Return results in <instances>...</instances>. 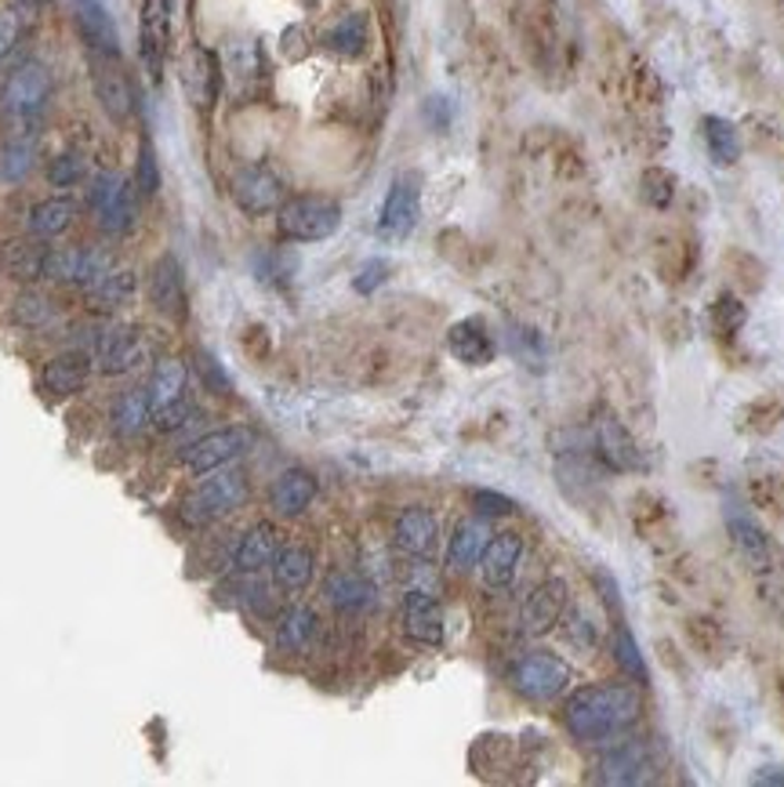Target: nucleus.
Returning a JSON list of instances; mask_svg holds the SVG:
<instances>
[{"instance_id":"f257e3e1","label":"nucleus","mask_w":784,"mask_h":787,"mask_svg":"<svg viewBox=\"0 0 784 787\" xmlns=\"http://www.w3.org/2000/svg\"><path fill=\"white\" fill-rule=\"evenodd\" d=\"M643 715V697L636 686L628 683H603L585 686L570 694L567 708H563V723H567L570 737L582 744H603L622 737Z\"/></svg>"},{"instance_id":"f03ea898","label":"nucleus","mask_w":784,"mask_h":787,"mask_svg":"<svg viewBox=\"0 0 784 787\" xmlns=\"http://www.w3.org/2000/svg\"><path fill=\"white\" fill-rule=\"evenodd\" d=\"M51 102V73L40 62H22L0 88V109H4L8 138H37V123L44 106Z\"/></svg>"},{"instance_id":"7ed1b4c3","label":"nucleus","mask_w":784,"mask_h":787,"mask_svg":"<svg viewBox=\"0 0 784 787\" xmlns=\"http://www.w3.org/2000/svg\"><path fill=\"white\" fill-rule=\"evenodd\" d=\"M244 501H247V476L226 465L218 472H208V479L186 497L182 519L189 527H208V522H218L237 512V508H244Z\"/></svg>"},{"instance_id":"20e7f679","label":"nucleus","mask_w":784,"mask_h":787,"mask_svg":"<svg viewBox=\"0 0 784 787\" xmlns=\"http://www.w3.org/2000/svg\"><path fill=\"white\" fill-rule=\"evenodd\" d=\"M277 226H280V237L291 243H320L338 232L341 207L331 197H295L280 203Z\"/></svg>"},{"instance_id":"39448f33","label":"nucleus","mask_w":784,"mask_h":787,"mask_svg":"<svg viewBox=\"0 0 784 787\" xmlns=\"http://www.w3.org/2000/svg\"><path fill=\"white\" fill-rule=\"evenodd\" d=\"M251 444H255L251 428H240V425L215 428V432H204L178 450V465L189 468L192 476H208V472H218V468L244 458V454L251 450Z\"/></svg>"},{"instance_id":"423d86ee","label":"nucleus","mask_w":784,"mask_h":787,"mask_svg":"<svg viewBox=\"0 0 784 787\" xmlns=\"http://www.w3.org/2000/svg\"><path fill=\"white\" fill-rule=\"evenodd\" d=\"M88 203L109 237H123V232H131L135 215H139V189H135V182H128L123 175L106 171L91 182Z\"/></svg>"},{"instance_id":"0eeeda50","label":"nucleus","mask_w":784,"mask_h":787,"mask_svg":"<svg viewBox=\"0 0 784 787\" xmlns=\"http://www.w3.org/2000/svg\"><path fill=\"white\" fill-rule=\"evenodd\" d=\"M508 683H513V689L519 697L545 704V700H556V697L567 694L570 668H567V660L563 657L538 650V654H527V657L516 660L513 671H508Z\"/></svg>"},{"instance_id":"6e6552de","label":"nucleus","mask_w":784,"mask_h":787,"mask_svg":"<svg viewBox=\"0 0 784 787\" xmlns=\"http://www.w3.org/2000/svg\"><path fill=\"white\" fill-rule=\"evenodd\" d=\"M109 269H113V261L102 247H48L44 258V280L85 287V291H91Z\"/></svg>"},{"instance_id":"1a4fd4ad","label":"nucleus","mask_w":784,"mask_h":787,"mask_svg":"<svg viewBox=\"0 0 784 787\" xmlns=\"http://www.w3.org/2000/svg\"><path fill=\"white\" fill-rule=\"evenodd\" d=\"M421 215V182L418 175H400L385 192L381 215H378V237L381 240H407L418 226Z\"/></svg>"},{"instance_id":"9d476101","label":"nucleus","mask_w":784,"mask_h":787,"mask_svg":"<svg viewBox=\"0 0 784 787\" xmlns=\"http://www.w3.org/2000/svg\"><path fill=\"white\" fill-rule=\"evenodd\" d=\"M95 360H99V370L106 378H120L139 370L149 360V345L131 327H109L99 335V345H95Z\"/></svg>"},{"instance_id":"9b49d317","label":"nucleus","mask_w":784,"mask_h":787,"mask_svg":"<svg viewBox=\"0 0 784 787\" xmlns=\"http://www.w3.org/2000/svg\"><path fill=\"white\" fill-rule=\"evenodd\" d=\"M232 200H237L244 215H269V211H280L284 186L269 168L251 163V168L237 171V178H232Z\"/></svg>"},{"instance_id":"f8f14e48","label":"nucleus","mask_w":784,"mask_h":787,"mask_svg":"<svg viewBox=\"0 0 784 787\" xmlns=\"http://www.w3.org/2000/svg\"><path fill=\"white\" fill-rule=\"evenodd\" d=\"M567 596H570V588L563 577H548V581H542L527 596V602H523V614H519L523 631L527 635L553 631L563 620V610H567Z\"/></svg>"},{"instance_id":"ddd939ff","label":"nucleus","mask_w":784,"mask_h":787,"mask_svg":"<svg viewBox=\"0 0 784 787\" xmlns=\"http://www.w3.org/2000/svg\"><path fill=\"white\" fill-rule=\"evenodd\" d=\"M91 84H95V94H99V102H102V109L109 117L113 120L131 117V109H135L131 84H128V77L120 73L113 54L91 51Z\"/></svg>"},{"instance_id":"4468645a","label":"nucleus","mask_w":784,"mask_h":787,"mask_svg":"<svg viewBox=\"0 0 784 787\" xmlns=\"http://www.w3.org/2000/svg\"><path fill=\"white\" fill-rule=\"evenodd\" d=\"M596 450H599L603 465L614 468V472H643L646 468L639 444L632 439V432L614 418V414H607V418L596 425Z\"/></svg>"},{"instance_id":"2eb2a0df","label":"nucleus","mask_w":784,"mask_h":787,"mask_svg":"<svg viewBox=\"0 0 784 787\" xmlns=\"http://www.w3.org/2000/svg\"><path fill=\"white\" fill-rule=\"evenodd\" d=\"M404 631L418 646L444 642V610L429 588H410L404 596Z\"/></svg>"},{"instance_id":"dca6fc26","label":"nucleus","mask_w":784,"mask_h":787,"mask_svg":"<svg viewBox=\"0 0 784 787\" xmlns=\"http://www.w3.org/2000/svg\"><path fill=\"white\" fill-rule=\"evenodd\" d=\"M723 516H726V530H731V537H734V548L745 556V562L752 566V570H770L774 551H770V537L760 522H755V516L737 501L726 505Z\"/></svg>"},{"instance_id":"f3484780","label":"nucleus","mask_w":784,"mask_h":787,"mask_svg":"<svg viewBox=\"0 0 784 787\" xmlns=\"http://www.w3.org/2000/svg\"><path fill=\"white\" fill-rule=\"evenodd\" d=\"M603 784H646L654 780V758L643 740H622L599 763Z\"/></svg>"},{"instance_id":"a211bd4d","label":"nucleus","mask_w":784,"mask_h":787,"mask_svg":"<svg viewBox=\"0 0 784 787\" xmlns=\"http://www.w3.org/2000/svg\"><path fill=\"white\" fill-rule=\"evenodd\" d=\"M316 476L306 468H287L269 487V508L284 519H298L309 512V505L316 501Z\"/></svg>"},{"instance_id":"6ab92c4d","label":"nucleus","mask_w":784,"mask_h":787,"mask_svg":"<svg viewBox=\"0 0 784 787\" xmlns=\"http://www.w3.org/2000/svg\"><path fill=\"white\" fill-rule=\"evenodd\" d=\"M393 541H396V548L415 559L433 556V548L439 541V519L425 505H410L400 512V519H396Z\"/></svg>"},{"instance_id":"aec40b11","label":"nucleus","mask_w":784,"mask_h":787,"mask_svg":"<svg viewBox=\"0 0 784 787\" xmlns=\"http://www.w3.org/2000/svg\"><path fill=\"white\" fill-rule=\"evenodd\" d=\"M519 559H523V537H519L516 530L494 534L490 541H487L484 559H479V574H484V585H487V588H508V585L516 581Z\"/></svg>"},{"instance_id":"412c9836","label":"nucleus","mask_w":784,"mask_h":787,"mask_svg":"<svg viewBox=\"0 0 784 787\" xmlns=\"http://www.w3.org/2000/svg\"><path fill=\"white\" fill-rule=\"evenodd\" d=\"M139 54L142 66L153 84L163 77V59H168V11L160 0H146L142 4V30H139Z\"/></svg>"},{"instance_id":"4be33fe9","label":"nucleus","mask_w":784,"mask_h":787,"mask_svg":"<svg viewBox=\"0 0 784 787\" xmlns=\"http://www.w3.org/2000/svg\"><path fill=\"white\" fill-rule=\"evenodd\" d=\"M149 301L157 306V312L175 316V320L186 316V280L175 255H160L157 266L149 269Z\"/></svg>"},{"instance_id":"5701e85b","label":"nucleus","mask_w":784,"mask_h":787,"mask_svg":"<svg viewBox=\"0 0 784 787\" xmlns=\"http://www.w3.org/2000/svg\"><path fill=\"white\" fill-rule=\"evenodd\" d=\"M490 537H494V534H490V527H487L484 516L462 519L458 527H454L450 541H447V566H450L454 574L473 570V566H479V559H484Z\"/></svg>"},{"instance_id":"b1692460","label":"nucleus","mask_w":784,"mask_h":787,"mask_svg":"<svg viewBox=\"0 0 784 787\" xmlns=\"http://www.w3.org/2000/svg\"><path fill=\"white\" fill-rule=\"evenodd\" d=\"M447 349H450V356L458 363H465V367H487L490 360H494V338H490V330H487V323L484 320H462V323H454L450 330H447Z\"/></svg>"},{"instance_id":"393cba45","label":"nucleus","mask_w":784,"mask_h":787,"mask_svg":"<svg viewBox=\"0 0 784 787\" xmlns=\"http://www.w3.org/2000/svg\"><path fill=\"white\" fill-rule=\"evenodd\" d=\"M277 551H280L277 527H272V522H255L237 541V548H232V566H237L240 574H258L266 570V566H272Z\"/></svg>"},{"instance_id":"a878e982","label":"nucleus","mask_w":784,"mask_h":787,"mask_svg":"<svg viewBox=\"0 0 784 787\" xmlns=\"http://www.w3.org/2000/svg\"><path fill=\"white\" fill-rule=\"evenodd\" d=\"M73 11H77V26H80V33H85L88 48L102 51V54H113L117 59L120 54L117 22H113V16H109V8L102 4V0H77Z\"/></svg>"},{"instance_id":"bb28decb","label":"nucleus","mask_w":784,"mask_h":787,"mask_svg":"<svg viewBox=\"0 0 784 787\" xmlns=\"http://www.w3.org/2000/svg\"><path fill=\"white\" fill-rule=\"evenodd\" d=\"M324 596L341 614H360V610H367V606H375V585L356 570H335V574H327Z\"/></svg>"},{"instance_id":"cd10ccee","label":"nucleus","mask_w":784,"mask_h":787,"mask_svg":"<svg viewBox=\"0 0 784 787\" xmlns=\"http://www.w3.org/2000/svg\"><path fill=\"white\" fill-rule=\"evenodd\" d=\"M91 378V356L88 352H66V356H54L51 363H44L40 370V385L51 392V396H73L88 385Z\"/></svg>"},{"instance_id":"c85d7f7f","label":"nucleus","mask_w":784,"mask_h":787,"mask_svg":"<svg viewBox=\"0 0 784 787\" xmlns=\"http://www.w3.org/2000/svg\"><path fill=\"white\" fill-rule=\"evenodd\" d=\"M182 80H186V91L192 106L200 109H211L215 106V94H218V62L208 48H192L186 54V66H182Z\"/></svg>"},{"instance_id":"c756f323","label":"nucleus","mask_w":784,"mask_h":787,"mask_svg":"<svg viewBox=\"0 0 784 787\" xmlns=\"http://www.w3.org/2000/svg\"><path fill=\"white\" fill-rule=\"evenodd\" d=\"M316 570V556L306 545H284L272 559V585L280 591H301L309 588Z\"/></svg>"},{"instance_id":"7c9ffc66","label":"nucleus","mask_w":784,"mask_h":787,"mask_svg":"<svg viewBox=\"0 0 784 787\" xmlns=\"http://www.w3.org/2000/svg\"><path fill=\"white\" fill-rule=\"evenodd\" d=\"M784 421V389L763 392L737 410V428L745 436H770Z\"/></svg>"},{"instance_id":"2f4dec72","label":"nucleus","mask_w":784,"mask_h":787,"mask_svg":"<svg viewBox=\"0 0 784 787\" xmlns=\"http://www.w3.org/2000/svg\"><path fill=\"white\" fill-rule=\"evenodd\" d=\"M316 631H320L316 610H309V606H291L277 625V646L284 654H306L316 639Z\"/></svg>"},{"instance_id":"473e14b6","label":"nucleus","mask_w":784,"mask_h":787,"mask_svg":"<svg viewBox=\"0 0 784 787\" xmlns=\"http://www.w3.org/2000/svg\"><path fill=\"white\" fill-rule=\"evenodd\" d=\"M73 218H77V203L70 197L40 200V203H33V211H30V232L37 240H54L73 226Z\"/></svg>"},{"instance_id":"72a5a7b5","label":"nucleus","mask_w":784,"mask_h":787,"mask_svg":"<svg viewBox=\"0 0 784 787\" xmlns=\"http://www.w3.org/2000/svg\"><path fill=\"white\" fill-rule=\"evenodd\" d=\"M44 258H48V247H40L33 240H11L4 243V251H0V266H4L8 276H16V280H44Z\"/></svg>"},{"instance_id":"f704fd0d","label":"nucleus","mask_w":784,"mask_h":787,"mask_svg":"<svg viewBox=\"0 0 784 787\" xmlns=\"http://www.w3.org/2000/svg\"><path fill=\"white\" fill-rule=\"evenodd\" d=\"M186 381H189V370L182 360H160L153 367V375L146 381V392H149V404L157 407H168L175 399L186 396Z\"/></svg>"},{"instance_id":"c9c22d12","label":"nucleus","mask_w":784,"mask_h":787,"mask_svg":"<svg viewBox=\"0 0 784 787\" xmlns=\"http://www.w3.org/2000/svg\"><path fill=\"white\" fill-rule=\"evenodd\" d=\"M701 135H705L708 157L720 163V168H734L741 160V135L731 120L723 117H705L701 120Z\"/></svg>"},{"instance_id":"e433bc0d","label":"nucleus","mask_w":784,"mask_h":787,"mask_svg":"<svg viewBox=\"0 0 784 787\" xmlns=\"http://www.w3.org/2000/svg\"><path fill=\"white\" fill-rule=\"evenodd\" d=\"M370 44V26L364 16H346L341 22H335L324 37V48L341 54V59H360Z\"/></svg>"},{"instance_id":"4c0bfd02","label":"nucleus","mask_w":784,"mask_h":787,"mask_svg":"<svg viewBox=\"0 0 784 787\" xmlns=\"http://www.w3.org/2000/svg\"><path fill=\"white\" fill-rule=\"evenodd\" d=\"M149 421H153V404L146 389H128L113 404V428L120 436H139Z\"/></svg>"},{"instance_id":"58836bf2","label":"nucleus","mask_w":784,"mask_h":787,"mask_svg":"<svg viewBox=\"0 0 784 787\" xmlns=\"http://www.w3.org/2000/svg\"><path fill=\"white\" fill-rule=\"evenodd\" d=\"M135 287L139 283H135L131 269H109L102 280L88 291V298H91L95 309H120L135 298Z\"/></svg>"},{"instance_id":"ea45409f","label":"nucleus","mask_w":784,"mask_h":787,"mask_svg":"<svg viewBox=\"0 0 784 787\" xmlns=\"http://www.w3.org/2000/svg\"><path fill=\"white\" fill-rule=\"evenodd\" d=\"M37 163V138H8L0 149V178L4 182H22Z\"/></svg>"},{"instance_id":"a19ab883","label":"nucleus","mask_w":784,"mask_h":787,"mask_svg":"<svg viewBox=\"0 0 784 787\" xmlns=\"http://www.w3.org/2000/svg\"><path fill=\"white\" fill-rule=\"evenodd\" d=\"M708 320H712V330L720 338H737L741 335V327L748 323V309H745V301H741L737 295H720L712 301V309H708Z\"/></svg>"},{"instance_id":"79ce46f5","label":"nucleus","mask_w":784,"mask_h":787,"mask_svg":"<svg viewBox=\"0 0 784 787\" xmlns=\"http://www.w3.org/2000/svg\"><path fill=\"white\" fill-rule=\"evenodd\" d=\"M686 639H691L694 650L708 660H723V654H726V631H723V625H715L712 617L686 620Z\"/></svg>"},{"instance_id":"37998d69","label":"nucleus","mask_w":784,"mask_h":787,"mask_svg":"<svg viewBox=\"0 0 784 787\" xmlns=\"http://www.w3.org/2000/svg\"><path fill=\"white\" fill-rule=\"evenodd\" d=\"M611 650H614L617 668H622V671L628 675V679H636V683L646 686V679H651V671H646V660H643V654H639V642L632 639V631H628L625 625H617Z\"/></svg>"},{"instance_id":"c03bdc74","label":"nucleus","mask_w":784,"mask_h":787,"mask_svg":"<svg viewBox=\"0 0 784 787\" xmlns=\"http://www.w3.org/2000/svg\"><path fill=\"white\" fill-rule=\"evenodd\" d=\"M726 269H731L734 283L741 291H763L766 283V266L748 251H726Z\"/></svg>"},{"instance_id":"a18cd8bd","label":"nucleus","mask_w":784,"mask_h":787,"mask_svg":"<svg viewBox=\"0 0 784 787\" xmlns=\"http://www.w3.org/2000/svg\"><path fill=\"white\" fill-rule=\"evenodd\" d=\"M643 200L657 207V211H665V207L672 203V197H676V175L665 171V168H651V171H643Z\"/></svg>"},{"instance_id":"49530a36","label":"nucleus","mask_w":784,"mask_h":787,"mask_svg":"<svg viewBox=\"0 0 784 787\" xmlns=\"http://www.w3.org/2000/svg\"><path fill=\"white\" fill-rule=\"evenodd\" d=\"M11 320L22 323V327H44L54 320V306L44 295H22L11 309Z\"/></svg>"},{"instance_id":"de8ad7c7","label":"nucleus","mask_w":784,"mask_h":787,"mask_svg":"<svg viewBox=\"0 0 784 787\" xmlns=\"http://www.w3.org/2000/svg\"><path fill=\"white\" fill-rule=\"evenodd\" d=\"M131 182H135V189H139V197H157L160 192V163H157V153L149 142L139 146V163H135Z\"/></svg>"},{"instance_id":"09e8293b","label":"nucleus","mask_w":784,"mask_h":787,"mask_svg":"<svg viewBox=\"0 0 784 787\" xmlns=\"http://www.w3.org/2000/svg\"><path fill=\"white\" fill-rule=\"evenodd\" d=\"M85 171H88V163L80 153H59L48 163V182L54 189H70V186L80 182V178H85Z\"/></svg>"},{"instance_id":"8fccbe9b","label":"nucleus","mask_w":784,"mask_h":787,"mask_svg":"<svg viewBox=\"0 0 784 787\" xmlns=\"http://www.w3.org/2000/svg\"><path fill=\"white\" fill-rule=\"evenodd\" d=\"M192 418H200V410L189 404V399H175V404L168 407H157L153 410V425L160 428V432H178V428H186Z\"/></svg>"},{"instance_id":"3c124183","label":"nucleus","mask_w":784,"mask_h":787,"mask_svg":"<svg viewBox=\"0 0 784 787\" xmlns=\"http://www.w3.org/2000/svg\"><path fill=\"white\" fill-rule=\"evenodd\" d=\"M469 501L476 508V516H484V519H502V516H513L516 512L513 497H505L498 490H473Z\"/></svg>"},{"instance_id":"603ef678","label":"nucleus","mask_w":784,"mask_h":787,"mask_svg":"<svg viewBox=\"0 0 784 787\" xmlns=\"http://www.w3.org/2000/svg\"><path fill=\"white\" fill-rule=\"evenodd\" d=\"M385 276H389V261H381V258H370L364 261V269L356 272V295H370V291H378V287L385 283Z\"/></svg>"},{"instance_id":"864d4df0","label":"nucleus","mask_w":784,"mask_h":787,"mask_svg":"<svg viewBox=\"0 0 784 787\" xmlns=\"http://www.w3.org/2000/svg\"><path fill=\"white\" fill-rule=\"evenodd\" d=\"M19 37H22V16L19 11H0V62L16 51Z\"/></svg>"},{"instance_id":"5fc2aeb1","label":"nucleus","mask_w":784,"mask_h":787,"mask_svg":"<svg viewBox=\"0 0 784 787\" xmlns=\"http://www.w3.org/2000/svg\"><path fill=\"white\" fill-rule=\"evenodd\" d=\"M570 639H574L577 646H585V650H593V646H596V628H593V620H588V617H577V620H574V628H570Z\"/></svg>"},{"instance_id":"6e6d98bb","label":"nucleus","mask_w":784,"mask_h":787,"mask_svg":"<svg viewBox=\"0 0 784 787\" xmlns=\"http://www.w3.org/2000/svg\"><path fill=\"white\" fill-rule=\"evenodd\" d=\"M755 784H784V769L781 766H766L755 773Z\"/></svg>"},{"instance_id":"4d7b16f0","label":"nucleus","mask_w":784,"mask_h":787,"mask_svg":"<svg viewBox=\"0 0 784 787\" xmlns=\"http://www.w3.org/2000/svg\"><path fill=\"white\" fill-rule=\"evenodd\" d=\"M160 4H163V11H171V8H175V0H160Z\"/></svg>"},{"instance_id":"13d9d810","label":"nucleus","mask_w":784,"mask_h":787,"mask_svg":"<svg viewBox=\"0 0 784 787\" xmlns=\"http://www.w3.org/2000/svg\"><path fill=\"white\" fill-rule=\"evenodd\" d=\"M19 4H37V0H19Z\"/></svg>"}]
</instances>
